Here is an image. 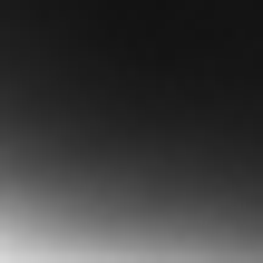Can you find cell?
Segmentation results:
<instances>
[{
    "mask_svg": "<svg viewBox=\"0 0 263 263\" xmlns=\"http://www.w3.org/2000/svg\"><path fill=\"white\" fill-rule=\"evenodd\" d=\"M0 254L263 263V0H0Z\"/></svg>",
    "mask_w": 263,
    "mask_h": 263,
    "instance_id": "cell-1",
    "label": "cell"
}]
</instances>
